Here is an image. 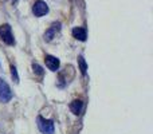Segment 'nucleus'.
<instances>
[{
	"label": "nucleus",
	"instance_id": "39448f33",
	"mask_svg": "<svg viewBox=\"0 0 153 134\" xmlns=\"http://www.w3.org/2000/svg\"><path fill=\"white\" fill-rule=\"evenodd\" d=\"M45 61H46V66L48 67V70L56 71V70L59 68V59L55 58V56H53V55H46Z\"/></svg>",
	"mask_w": 153,
	"mask_h": 134
},
{
	"label": "nucleus",
	"instance_id": "1a4fd4ad",
	"mask_svg": "<svg viewBox=\"0 0 153 134\" xmlns=\"http://www.w3.org/2000/svg\"><path fill=\"white\" fill-rule=\"evenodd\" d=\"M78 64H79V70H81L82 75H86V73H87V64H86V61L83 59V56H82V55L78 56Z\"/></svg>",
	"mask_w": 153,
	"mask_h": 134
},
{
	"label": "nucleus",
	"instance_id": "423d86ee",
	"mask_svg": "<svg viewBox=\"0 0 153 134\" xmlns=\"http://www.w3.org/2000/svg\"><path fill=\"white\" fill-rule=\"evenodd\" d=\"M59 30H61V23L53 24V26H51L50 28H48L47 31L45 32V40H46V42H50V40H53V38L55 36L56 31H59Z\"/></svg>",
	"mask_w": 153,
	"mask_h": 134
},
{
	"label": "nucleus",
	"instance_id": "9b49d317",
	"mask_svg": "<svg viewBox=\"0 0 153 134\" xmlns=\"http://www.w3.org/2000/svg\"><path fill=\"white\" fill-rule=\"evenodd\" d=\"M11 75H12V79L18 83L19 82V75H18V71H16V67L15 66H11Z\"/></svg>",
	"mask_w": 153,
	"mask_h": 134
},
{
	"label": "nucleus",
	"instance_id": "7ed1b4c3",
	"mask_svg": "<svg viewBox=\"0 0 153 134\" xmlns=\"http://www.w3.org/2000/svg\"><path fill=\"white\" fill-rule=\"evenodd\" d=\"M38 127L43 134H54V122L51 119H45L43 117H38Z\"/></svg>",
	"mask_w": 153,
	"mask_h": 134
},
{
	"label": "nucleus",
	"instance_id": "20e7f679",
	"mask_svg": "<svg viewBox=\"0 0 153 134\" xmlns=\"http://www.w3.org/2000/svg\"><path fill=\"white\" fill-rule=\"evenodd\" d=\"M32 12H34L35 16L40 18V16L46 15V13L48 12V5L46 4L43 0H36L35 4H34V7H32Z\"/></svg>",
	"mask_w": 153,
	"mask_h": 134
},
{
	"label": "nucleus",
	"instance_id": "f03ea898",
	"mask_svg": "<svg viewBox=\"0 0 153 134\" xmlns=\"http://www.w3.org/2000/svg\"><path fill=\"white\" fill-rule=\"evenodd\" d=\"M12 98V91H11V87L8 86V83L4 79L0 78V102L1 103H7L11 101Z\"/></svg>",
	"mask_w": 153,
	"mask_h": 134
},
{
	"label": "nucleus",
	"instance_id": "f257e3e1",
	"mask_svg": "<svg viewBox=\"0 0 153 134\" xmlns=\"http://www.w3.org/2000/svg\"><path fill=\"white\" fill-rule=\"evenodd\" d=\"M0 38L1 40L8 46H13L15 44V39L12 35V30H11L10 24H3L0 26Z\"/></svg>",
	"mask_w": 153,
	"mask_h": 134
},
{
	"label": "nucleus",
	"instance_id": "6e6552de",
	"mask_svg": "<svg viewBox=\"0 0 153 134\" xmlns=\"http://www.w3.org/2000/svg\"><path fill=\"white\" fill-rule=\"evenodd\" d=\"M82 107H83V102H82L81 99H75L70 103V110H71V113L74 114V115H79V114H81Z\"/></svg>",
	"mask_w": 153,
	"mask_h": 134
},
{
	"label": "nucleus",
	"instance_id": "0eeeda50",
	"mask_svg": "<svg viewBox=\"0 0 153 134\" xmlns=\"http://www.w3.org/2000/svg\"><path fill=\"white\" fill-rule=\"evenodd\" d=\"M73 36L75 38V39L81 40V42H85L87 38V32L85 28H82V27H75V28H73Z\"/></svg>",
	"mask_w": 153,
	"mask_h": 134
},
{
	"label": "nucleus",
	"instance_id": "f8f14e48",
	"mask_svg": "<svg viewBox=\"0 0 153 134\" xmlns=\"http://www.w3.org/2000/svg\"><path fill=\"white\" fill-rule=\"evenodd\" d=\"M12 1H16V0H12Z\"/></svg>",
	"mask_w": 153,
	"mask_h": 134
},
{
	"label": "nucleus",
	"instance_id": "9d476101",
	"mask_svg": "<svg viewBox=\"0 0 153 134\" xmlns=\"http://www.w3.org/2000/svg\"><path fill=\"white\" fill-rule=\"evenodd\" d=\"M32 70H34V73L36 74V75H39V76H42L43 74H45V71H43V68L39 66V64H36V63H34L32 64Z\"/></svg>",
	"mask_w": 153,
	"mask_h": 134
}]
</instances>
